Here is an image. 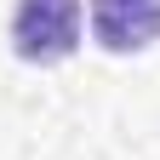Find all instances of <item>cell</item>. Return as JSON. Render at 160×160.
I'll return each mask as SVG.
<instances>
[{
    "instance_id": "cell-1",
    "label": "cell",
    "mask_w": 160,
    "mask_h": 160,
    "mask_svg": "<svg viewBox=\"0 0 160 160\" xmlns=\"http://www.w3.org/2000/svg\"><path fill=\"white\" fill-rule=\"evenodd\" d=\"M80 46V0H17L12 12V52L23 63H63Z\"/></svg>"
},
{
    "instance_id": "cell-2",
    "label": "cell",
    "mask_w": 160,
    "mask_h": 160,
    "mask_svg": "<svg viewBox=\"0 0 160 160\" xmlns=\"http://www.w3.org/2000/svg\"><path fill=\"white\" fill-rule=\"evenodd\" d=\"M92 34L114 57L149 52L160 40V0H92Z\"/></svg>"
}]
</instances>
